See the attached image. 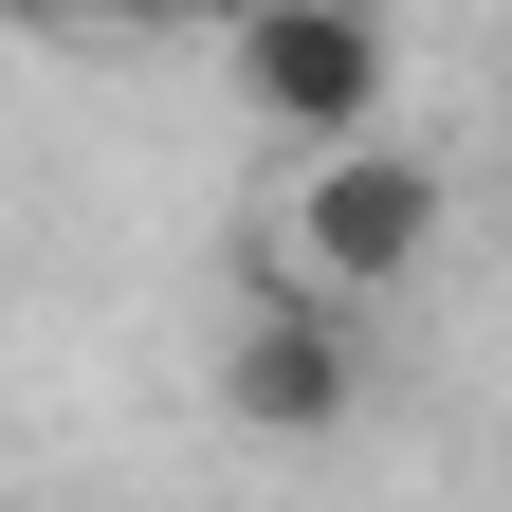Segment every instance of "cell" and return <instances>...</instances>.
<instances>
[{
  "mask_svg": "<svg viewBox=\"0 0 512 512\" xmlns=\"http://www.w3.org/2000/svg\"><path fill=\"white\" fill-rule=\"evenodd\" d=\"M421 256H439V165H421V147L366 128V147H311V165H293V293L348 311V293H403Z\"/></svg>",
  "mask_w": 512,
  "mask_h": 512,
  "instance_id": "obj_1",
  "label": "cell"
},
{
  "mask_svg": "<svg viewBox=\"0 0 512 512\" xmlns=\"http://www.w3.org/2000/svg\"><path fill=\"white\" fill-rule=\"evenodd\" d=\"M220 55H238V110L293 128V147H366V110H384V19L366 0H275Z\"/></svg>",
  "mask_w": 512,
  "mask_h": 512,
  "instance_id": "obj_2",
  "label": "cell"
},
{
  "mask_svg": "<svg viewBox=\"0 0 512 512\" xmlns=\"http://www.w3.org/2000/svg\"><path fill=\"white\" fill-rule=\"evenodd\" d=\"M220 403H238L256 439H330V421L366 403L348 311H330V293H256V311H238V348H220Z\"/></svg>",
  "mask_w": 512,
  "mask_h": 512,
  "instance_id": "obj_3",
  "label": "cell"
},
{
  "mask_svg": "<svg viewBox=\"0 0 512 512\" xmlns=\"http://www.w3.org/2000/svg\"><path fill=\"white\" fill-rule=\"evenodd\" d=\"M165 19H202V37H238V19H275V0H165Z\"/></svg>",
  "mask_w": 512,
  "mask_h": 512,
  "instance_id": "obj_4",
  "label": "cell"
},
{
  "mask_svg": "<svg viewBox=\"0 0 512 512\" xmlns=\"http://www.w3.org/2000/svg\"><path fill=\"white\" fill-rule=\"evenodd\" d=\"M0 19H92V0H0Z\"/></svg>",
  "mask_w": 512,
  "mask_h": 512,
  "instance_id": "obj_5",
  "label": "cell"
},
{
  "mask_svg": "<svg viewBox=\"0 0 512 512\" xmlns=\"http://www.w3.org/2000/svg\"><path fill=\"white\" fill-rule=\"evenodd\" d=\"M92 19H165V0H92Z\"/></svg>",
  "mask_w": 512,
  "mask_h": 512,
  "instance_id": "obj_6",
  "label": "cell"
}]
</instances>
